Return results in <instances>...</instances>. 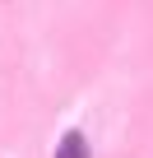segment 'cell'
I'll list each match as a JSON object with an SVG mask.
<instances>
[{
  "mask_svg": "<svg viewBox=\"0 0 153 158\" xmlns=\"http://www.w3.org/2000/svg\"><path fill=\"white\" fill-rule=\"evenodd\" d=\"M56 158H88V139H84V130H65L60 144H56Z\"/></svg>",
  "mask_w": 153,
  "mask_h": 158,
  "instance_id": "1",
  "label": "cell"
}]
</instances>
